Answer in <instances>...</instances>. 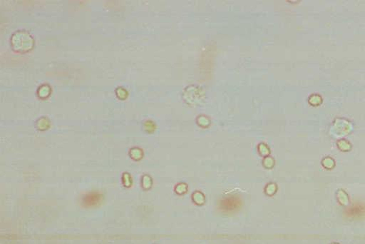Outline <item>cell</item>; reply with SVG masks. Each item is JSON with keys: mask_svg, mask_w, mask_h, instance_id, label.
<instances>
[{"mask_svg": "<svg viewBox=\"0 0 365 244\" xmlns=\"http://www.w3.org/2000/svg\"><path fill=\"white\" fill-rule=\"evenodd\" d=\"M258 151L259 152H260V154L264 156H267L269 155V154H270V149H269L268 146H267L266 144H263V143L259 144Z\"/></svg>", "mask_w": 365, "mask_h": 244, "instance_id": "4", "label": "cell"}, {"mask_svg": "<svg viewBox=\"0 0 365 244\" xmlns=\"http://www.w3.org/2000/svg\"><path fill=\"white\" fill-rule=\"evenodd\" d=\"M193 200L196 204L202 205L205 202V196L202 193L196 191L193 194Z\"/></svg>", "mask_w": 365, "mask_h": 244, "instance_id": "3", "label": "cell"}, {"mask_svg": "<svg viewBox=\"0 0 365 244\" xmlns=\"http://www.w3.org/2000/svg\"><path fill=\"white\" fill-rule=\"evenodd\" d=\"M276 190H277V186L275 183H269L268 185H267L266 188H265V192L267 195L269 196H272L273 195L274 193L276 192Z\"/></svg>", "mask_w": 365, "mask_h": 244, "instance_id": "6", "label": "cell"}, {"mask_svg": "<svg viewBox=\"0 0 365 244\" xmlns=\"http://www.w3.org/2000/svg\"><path fill=\"white\" fill-rule=\"evenodd\" d=\"M274 164H275L274 159L270 156H266L263 160L264 166L267 168V169H271L272 167H273Z\"/></svg>", "mask_w": 365, "mask_h": 244, "instance_id": "8", "label": "cell"}, {"mask_svg": "<svg viewBox=\"0 0 365 244\" xmlns=\"http://www.w3.org/2000/svg\"><path fill=\"white\" fill-rule=\"evenodd\" d=\"M183 99L190 105H198L201 104L205 97L203 89L196 85L188 86L183 92Z\"/></svg>", "mask_w": 365, "mask_h": 244, "instance_id": "1", "label": "cell"}, {"mask_svg": "<svg viewBox=\"0 0 365 244\" xmlns=\"http://www.w3.org/2000/svg\"><path fill=\"white\" fill-rule=\"evenodd\" d=\"M187 188H188L187 185L182 183H179V184H178L177 186H176V188H175V190H176V192L178 194L181 195V194H183V193H186V191H187Z\"/></svg>", "mask_w": 365, "mask_h": 244, "instance_id": "7", "label": "cell"}, {"mask_svg": "<svg viewBox=\"0 0 365 244\" xmlns=\"http://www.w3.org/2000/svg\"><path fill=\"white\" fill-rule=\"evenodd\" d=\"M240 203H241V201L238 197L231 196H228L226 198H223L220 201V206L223 207V209L226 208H225L226 210H233L240 206Z\"/></svg>", "mask_w": 365, "mask_h": 244, "instance_id": "2", "label": "cell"}, {"mask_svg": "<svg viewBox=\"0 0 365 244\" xmlns=\"http://www.w3.org/2000/svg\"><path fill=\"white\" fill-rule=\"evenodd\" d=\"M197 122L202 127H206L210 124V120L208 118H207L205 116H200L198 117Z\"/></svg>", "mask_w": 365, "mask_h": 244, "instance_id": "5", "label": "cell"}]
</instances>
